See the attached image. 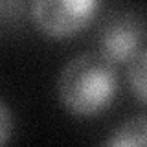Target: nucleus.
<instances>
[{
	"mask_svg": "<svg viewBox=\"0 0 147 147\" xmlns=\"http://www.w3.org/2000/svg\"><path fill=\"white\" fill-rule=\"evenodd\" d=\"M116 68L101 52H85L66 63L57 81L64 109L92 116L107 109L116 94Z\"/></svg>",
	"mask_w": 147,
	"mask_h": 147,
	"instance_id": "1",
	"label": "nucleus"
},
{
	"mask_svg": "<svg viewBox=\"0 0 147 147\" xmlns=\"http://www.w3.org/2000/svg\"><path fill=\"white\" fill-rule=\"evenodd\" d=\"M99 0H33L37 28L50 37H70L94 18Z\"/></svg>",
	"mask_w": 147,
	"mask_h": 147,
	"instance_id": "2",
	"label": "nucleus"
},
{
	"mask_svg": "<svg viewBox=\"0 0 147 147\" xmlns=\"http://www.w3.org/2000/svg\"><path fill=\"white\" fill-rule=\"evenodd\" d=\"M142 46V26L131 20H116L101 37V53L112 63H123Z\"/></svg>",
	"mask_w": 147,
	"mask_h": 147,
	"instance_id": "3",
	"label": "nucleus"
},
{
	"mask_svg": "<svg viewBox=\"0 0 147 147\" xmlns=\"http://www.w3.org/2000/svg\"><path fill=\"white\" fill-rule=\"evenodd\" d=\"M147 134V121L145 116L140 114L136 118H129L112 132V138L107 142L114 147H144Z\"/></svg>",
	"mask_w": 147,
	"mask_h": 147,
	"instance_id": "4",
	"label": "nucleus"
},
{
	"mask_svg": "<svg viewBox=\"0 0 147 147\" xmlns=\"http://www.w3.org/2000/svg\"><path fill=\"white\" fill-rule=\"evenodd\" d=\"M145 57L147 52L144 46L136 50L134 53L129 55L127 59V74H129V81H131L132 88H134L138 99L142 103H145Z\"/></svg>",
	"mask_w": 147,
	"mask_h": 147,
	"instance_id": "5",
	"label": "nucleus"
},
{
	"mask_svg": "<svg viewBox=\"0 0 147 147\" xmlns=\"http://www.w3.org/2000/svg\"><path fill=\"white\" fill-rule=\"evenodd\" d=\"M11 129H13L11 114H9L6 105L0 101V144L7 142V138L11 136Z\"/></svg>",
	"mask_w": 147,
	"mask_h": 147,
	"instance_id": "6",
	"label": "nucleus"
}]
</instances>
